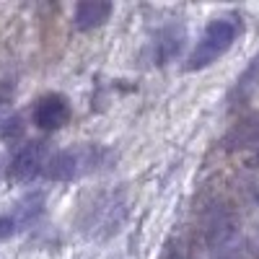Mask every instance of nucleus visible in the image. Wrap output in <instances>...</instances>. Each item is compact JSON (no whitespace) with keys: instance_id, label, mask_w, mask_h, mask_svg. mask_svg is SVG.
I'll return each mask as SVG.
<instances>
[{"instance_id":"f257e3e1","label":"nucleus","mask_w":259,"mask_h":259,"mask_svg":"<svg viewBox=\"0 0 259 259\" xmlns=\"http://www.w3.org/2000/svg\"><path fill=\"white\" fill-rule=\"evenodd\" d=\"M124 215H127V197L122 189L96 194L94 200H89V205H83L80 231L96 236V239H109L124 223Z\"/></svg>"},{"instance_id":"f03ea898","label":"nucleus","mask_w":259,"mask_h":259,"mask_svg":"<svg viewBox=\"0 0 259 259\" xmlns=\"http://www.w3.org/2000/svg\"><path fill=\"white\" fill-rule=\"evenodd\" d=\"M106 158V150L94 145V143H78L73 148H65V150H57V153L45 161V168L41 174L52 182H73L83 174H91L96 171Z\"/></svg>"},{"instance_id":"7ed1b4c3","label":"nucleus","mask_w":259,"mask_h":259,"mask_svg":"<svg viewBox=\"0 0 259 259\" xmlns=\"http://www.w3.org/2000/svg\"><path fill=\"white\" fill-rule=\"evenodd\" d=\"M236 36H239V24H236V18H212L205 26L200 41L194 45L184 68L187 70H202V68H207V65H212L215 60L223 57L231 50Z\"/></svg>"},{"instance_id":"20e7f679","label":"nucleus","mask_w":259,"mask_h":259,"mask_svg":"<svg viewBox=\"0 0 259 259\" xmlns=\"http://www.w3.org/2000/svg\"><path fill=\"white\" fill-rule=\"evenodd\" d=\"M205 241L212 254H218L233 244H239V218L228 205H215L207 212V223H205Z\"/></svg>"},{"instance_id":"39448f33","label":"nucleus","mask_w":259,"mask_h":259,"mask_svg":"<svg viewBox=\"0 0 259 259\" xmlns=\"http://www.w3.org/2000/svg\"><path fill=\"white\" fill-rule=\"evenodd\" d=\"M47 205V194L45 192H29L26 197H21L8 215L0 218V239H11L16 236L24 226H31L41 212H45Z\"/></svg>"},{"instance_id":"423d86ee","label":"nucleus","mask_w":259,"mask_h":259,"mask_svg":"<svg viewBox=\"0 0 259 259\" xmlns=\"http://www.w3.org/2000/svg\"><path fill=\"white\" fill-rule=\"evenodd\" d=\"M45 156H47V143L45 140H29L16 150V156L8 163V177L11 182H31L36 174L45 168Z\"/></svg>"},{"instance_id":"0eeeda50","label":"nucleus","mask_w":259,"mask_h":259,"mask_svg":"<svg viewBox=\"0 0 259 259\" xmlns=\"http://www.w3.org/2000/svg\"><path fill=\"white\" fill-rule=\"evenodd\" d=\"M31 119H34V124L39 130H45V133H55V130L68 124V119H70V104H68V99L60 96V94H47V96H41L34 104Z\"/></svg>"},{"instance_id":"6e6552de","label":"nucleus","mask_w":259,"mask_h":259,"mask_svg":"<svg viewBox=\"0 0 259 259\" xmlns=\"http://www.w3.org/2000/svg\"><path fill=\"white\" fill-rule=\"evenodd\" d=\"M254 145H259V112L241 117L223 138V148L228 153H239V150H246Z\"/></svg>"},{"instance_id":"1a4fd4ad","label":"nucleus","mask_w":259,"mask_h":259,"mask_svg":"<svg viewBox=\"0 0 259 259\" xmlns=\"http://www.w3.org/2000/svg\"><path fill=\"white\" fill-rule=\"evenodd\" d=\"M256 89H259V52L249 60L244 73L236 78V85H233L231 94H228V106H231V109H236V106L246 104Z\"/></svg>"},{"instance_id":"9d476101","label":"nucleus","mask_w":259,"mask_h":259,"mask_svg":"<svg viewBox=\"0 0 259 259\" xmlns=\"http://www.w3.org/2000/svg\"><path fill=\"white\" fill-rule=\"evenodd\" d=\"M112 16V3H104V0H85V3L75 6V29L80 31H91L99 29L101 24H106V18Z\"/></svg>"},{"instance_id":"9b49d317","label":"nucleus","mask_w":259,"mask_h":259,"mask_svg":"<svg viewBox=\"0 0 259 259\" xmlns=\"http://www.w3.org/2000/svg\"><path fill=\"white\" fill-rule=\"evenodd\" d=\"M184 29L182 26H166L156 39H153V60H156V65H166L168 60H174L179 52H182V47H184Z\"/></svg>"},{"instance_id":"f8f14e48","label":"nucleus","mask_w":259,"mask_h":259,"mask_svg":"<svg viewBox=\"0 0 259 259\" xmlns=\"http://www.w3.org/2000/svg\"><path fill=\"white\" fill-rule=\"evenodd\" d=\"M21 135H24V122H21V117H8L3 122V127H0V138L3 140H18Z\"/></svg>"},{"instance_id":"ddd939ff","label":"nucleus","mask_w":259,"mask_h":259,"mask_svg":"<svg viewBox=\"0 0 259 259\" xmlns=\"http://www.w3.org/2000/svg\"><path fill=\"white\" fill-rule=\"evenodd\" d=\"M0 166H3V163H0ZM0 171H3V168H0Z\"/></svg>"}]
</instances>
